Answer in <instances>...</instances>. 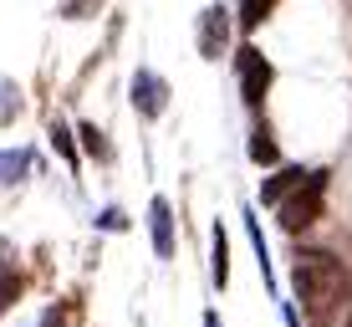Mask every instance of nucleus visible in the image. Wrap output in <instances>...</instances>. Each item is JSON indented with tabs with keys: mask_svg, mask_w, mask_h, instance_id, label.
Returning a JSON list of instances; mask_svg holds the SVG:
<instances>
[{
	"mask_svg": "<svg viewBox=\"0 0 352 327\" xmlns=\"http://www.w3.org/2000/svg\"><path fill=\"white\" fill-rule=\"evenodd\" d=\"M291 286H296V302L307 307V317L322 327L347 297V271L322 251H301L296 266H291Z\"/></svg>",
	"mask_w": 352,
	"mask_h": 327,
	"instance_id": "f257e3e1",
	"label": "nucleus"
},
{
	"mask_svg": "<svg viewBox=\"0 0 352 327\" xmlns=\"http://www.w3.org/2000/svg\"><path fill=\"white\" fill-rule=\"evenodd\" d=\"M322 200H327V174H322V169H311V174L301 179V184L291 189L281 204H276L281 230H291V235H296V230H307L311 220H322Z\"/></svg>",
	"mask_w": 352,
	"mask_h": 327,
	"instance_id": "f03ea898",
	"label": "nucleus"
},
{
	"mask_svg": "<svg viewBox=\"0 0 352 327\" xmlns=\"http://www.w3.org/2000/svg\"><path fill=\"white\" fill-rule=\"evenodd\" d=\"M235 77H240V98H245L250 107H261L265 92H271V82H276V67L265 62L256 46H240L235 52Z\"/></svg>",
	"mask_w": 352,
	"mask_h": 327,
	"instance_id": "7ed1b4c3",
	"label": "nucleus"
},
{
	"mask_svg": "<svg viewBox=\"0 0 352 327\" xmlns=\"http://www.w3.org/2000/svg\"><path fill=\"white\" fill-rule=\"evenodd\" d=\"M133 107H138V118H159L168 107V82L159 72H148V67L133 72Z\"/></svg>",
	"mask_w": 352,
	"mask_h": 327,
	"instance_id": "20e7f679",
	"label": "nucleus"
},
{
	"mask_svg": "<svg viewBox=\"0 0 352 327\" xmlns=\"http://www.w3.org/2000/svg\"><path fill=\"white\" fill-rule=\"evenodd\" d=\"M230 46V10L225 6H210L199 16V56L204 62H214V56H225Z\"/></svg>",
	"mask_w": 352,
	"mask_h": 327,
	"instance_id": "39448f33",
	"label": "nucleus"
},
{
	"mask_svg": "<svg viewBox=\"0 0 352 327\" xmlns=\"http://www.w3.org/2000/svg\"><path fill=\"white\" fill-rule=\"evenodd\" d=\"M148 240L159 261H174V210H168V200L148 204Z\"/></svg>",
	"mask_w": 352,
	"mask_h": 327,
	"instance_id": "423d86ee",
	"label": "nucleus"
},
{
	"mask_svg": "<svg viewBox=\"0 0 352 327\" xmlns=\"http://www.w3.org/2000/svg\"><path fill=\"white\" fill-rule=\"evenodd\" d=\"M311 174V169H296V164H281V169H276V174L271 179H265V184H261V200L265 204H281L286 195H291V189H296L301 184V179H307Z\"/></svg>",
	"mask_w": 352,
	"mask_h": 327,
	"instance_id": "0eeeda50",
	"label": "nucleus"
},
{
	"mask_svg": "<svg viewBox=\"0 0 352 327\" xmlns=\"http://www.w3.org/2000/svg\"><path fill=\"white\" fill-rule=\"evenodd\" d=\"M245 220V235H250V251H256V261H261V282H265V292L276 297V266H271V256H265V235H261V225H256V215H240Z\"/></svg>",
	"mask_w": 352,
	"mask_h": 327,
	"instance_id": "6e6552de",
	"label": "nucleus"
},
{
	"mask_svg": "<svg viewBox=\"0 0 352 327\" xmlns=\"http://www.w3.org/2000/svg\"><path fill=\"white\" fill-rule=\"evenodd\" d=\"M36 164V149H6L0 154V184H21Z\"/></svg>",
	"mask_w": 352,
	"mask_h": 327,
	"instance_id": "1a4fd4ad",
	"label": "nucleus"
},
{
	"mask_svg": "<svg viewBox=\"0 0 352 327\" xmlns=\"http://www.w3.org/2000/svg\"><path fill=\"white\" fill-rule=\"evenodd\" d=\"M210 240H214V266H210V276H214V286H230V240H225V225H214Z\"/></svg>",
	"mask_w": 352,
	"mask_h": 327,
	"instance_id": "9d476101",
	"label": "nucleus"
},
{
	"mask_svg": "<svg viewBox=\"0 0 352 327\" xmlns=\"http://www.w3.org/2000/svg\"><path fill=\"white\" fill-rule=\"evenodd\" d=\"M250 159L256 164H281V149H276V138H271L265 123H256V133H250Z\"/></svg>",
	"mask_w": 352,
	"mask_h": 327,
	"instance_id": "9b49d317",
	"label": "nucleus"
},
{
	"mask_svg": "<svg viewBox=\"0 0 352 327\" xmlns=\"http://www.w3.org/2000/svg\"><path fill=\"white\" fill-rule=\"evenodd\" d=\"M77 133H82V149H87L97 164H107V159H113V143H107V133H102V128H92V123H77Z\"/></svg>",
	"mask_w": 352,
	"mask_h": 327,
	"instance_id": "f8f14e48",
	"label": "nucleus"
},
{
	"mask_svg": "<svg viewBox=\"0 0 352 327\" xmlns=\"http://www.w3.org/2000/svg\"><path fill=\"white\" fill-rule=\"evenodd\" d=\"M21 118V87L10 77H0V128H10Z\"/></svg>",
	"mask_w": 352,
	"mask_h": 327,
	"instance_id": "ddd939ff",
	"label": "nucleus"
},
{
	"mask_svg": "<svg viewBox=\"0 0 352 327\" xmlns=\"http://www.w3.org/2000/svg\"><path fill=\"white\" fill-rule=\"evenodd\" d=\"M276 0H240V31H256L265 16H271Z\"/></svg>",
	"mask_w": 352,
	"mask_h": 327,
	"instance_id": "4468645a",
	"label": "nucleus"
},
{
	"mask_svg": "<svg viewBox=\"0 0 352 327\" xmlns=\"http://www.w3.org/2000/svg\"><path fill=\"white\" fill-rule=\"evenodd\" d=\"M52 149L62 154L72 169H77V143H72V128H67V123H52Z\"/></svg>",
	"mask_w": 352,
	"mask_h": 327,
	"instance_id": "2eb2a0df",
	"label": "nucleus"
},
{
	"mask_svg": "<svg viewBox=\"0 0 352 327\" xmlns=\"http://www.w3.org/2000/svg\"><path fill=\"white\" fill-rule=\"evenodd\" d=\"M21 286H26V276H21V271H6V276H0V317H6L10 302L21 297Z\"/></svg>",
	"mask_w": 352,
	"mask_h": 327,
	"instance_id": "dca6fc26",
	"label": "nucleus"
},
{
	"mask_svg": "<svg viewBox=\"0 0 352 327\" xmlns=\"http://www.w3.org/2000/svg\"><path fill=\"white\" fill-rule=\"evenodd\" d=\"M97 6H102V0H62V16L67 21H87Z\"/></svg>",
	"mask_w": 352,
	"mask_h": 327,
	"instance_id": "f3484780",
	"label": "nucleus"
},
{
	"mask_svg": "<svg viewBox=\"0 0 352 327\" xmlns=\"http://www.w3.org/2000/svg\"><path fill=\"white\" fill-rule=\"evenodd\" d=\"M97 225H102V230H128V215L113 204V210H102V215H97Z\"/></svg>",
	"mask_w": 352,
	"mask_h": 327,
	"instance_id": "a211bd4d",
	"label": "nucleus"
},
{
	"mask_svg": "<svg viewBox=\"0 0 352 327\" xmlns=\"http://www.w3.org/2000/svg\"><path fill=\"white\" fill-rule=\"evenodd\" d=\"M67 312H82V307H77V302H67V307H52V312L41 317V327H67Z\"/></svg>",
	"mask_w": 352,
	"mask_h": 327,
	"instance_id": "6ab92c4d",
	"label": "nucleus"
},
{
	"mask_svg": "<svg viewBox=\"0 0 352 327\" xmlns=\"http://www.w3.org/2000/svg\"><path fill=\"white\" fill-rule=\"evenodd\" d=\"M6 271H16V251H10V240L0 235V276H6Z\"/></svg>",
	"mask_w": 352,
	"mask_h": 327,
	"instance_id": "aec40b11",
	"label": "nucleus"
},
{
	"mask_svg": "<svg viewBox=\"0 0 352 327\" xmlns=\"http://www.w3.org/2000/svg\"><path fill=\"white\" fill-rule=\"evenodd\" d=\"M204 327H220V312H214V307L204 312Z\"/></svg>",
	"mask_w": 352,
	"mask_h": 327,
	"instance_id": "412c9836",
	"label": "nucleus"
},
{
	"mask_svg": "<svg viewBox=\"0 0 352 327\" xmlns=\"http://www.w3.org/2000/svg\"><path fill=\"white\" fill-rule=\"evenodd\" d=\"M342 327H352V312H347V322H342Z\"/></svg>",
	"mask_w": 352,
	"mask_h": 327,
	"instance_id": "4be33fe9",
	"label": "nucleus"
}]
</instances>
